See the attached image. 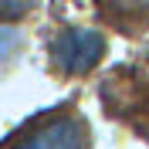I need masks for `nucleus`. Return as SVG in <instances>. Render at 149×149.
<instances>
[{
    "mask_svg": "<svg viewBox=\"0 0 149 149\" xmlns=\"http://www.w3.org/2000/svg\"><path fill=\"white\" fill-rule=\"evenodd\" d=\"M10 149H88V125L74 112H58L51 119L34 122Z\"/></svg>",
    "mask_w": 149,
    "mask_h": 149,
    "instance_id": "1",
    "label": "nucleus"
},
{
    "mask_svg": "<svg viewBox=\"0 0 149 149\" xmlns=\"http://www.w3.org/2000/svg\"><path fill=\"white\" fill-rule=\"evenodd\" d=\"M105 54V37L95 31H61L51 44V61L65 74L92 71Z\"/></svg>",
    "mask_w": 149,
    "mask_h": 149,
    "instance_id": "2",
    "label": "nucleus"
},
{
    "mask_svg": "<svg viewBox=\"0 0 149 149\" xmlns=\"http://www.w3.org/2000/svg\"><path fill=\"white\" fill-rule=\"evenodd\" d=\"M37 0H0V20H17L24 17Z\"/></svg>",
    "mask_w": 149,
    "mask_h": 149,
    "instance_id": "3",
    "label": "nucleus"
},
{
    "mask_svg": "<svg viewBox=\"0 0 149 149\" xmlns=\"http://www.w3.org/2000/svg\"><path fill=\"white\" fill-rule=\"evenodd\" d=\"M17 51H20V37L14 34V31H3V27H0V61L14 58Z\"/></svg>",
    "mask_w": 149,
    "mask_h": 149,
    "instance_id": "4",
    "label": "nucleus"
}]
</instances>
